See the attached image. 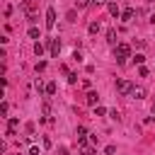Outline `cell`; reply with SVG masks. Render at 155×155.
I'll return each instance as SVG.
<instances>
[{
    "mask_svg": "<svg viewBox=\"0 0 155 155\" xmlns=\"http://www.w3.org/2000/svg\"><path fill=\"white\" fill-rule=\"evenodd\" d=\"M94 114H97V116H104V114H109V111H107L104 107H99V104H97V107H94Z\"/></svg>",
    "mask_w": 155,
    "mask_h": 155,
    "instance_id": "cell-19",
    "label": "cell"
},
{
    "mask_svg": "<svg viewBox=\"0 0 155 155\" xmlns=\"http://www.w3.org/2000/svg\"><path fill=\"white\" fill-rule=\"evenodd\" d=\"M48 53H51L53 58L61 53V41H58V39H48Z\"/></svg>",
    "mask_w": 155,
    "mask_h": 155,
    "instance_id": "cell-4",
    "label": "cell"
},
{
    "mask_svg": "<svg viewBox=\"0 0 155 155\" xmlns=\"http://www.w3.org/2000/svg\"><path fill=\"white\" fill-rule=\"evenodd\" d=\"M34 85H36V90H39V94H41V92H46V87H44V80H41V78H39V80H36Z\"/></svg>",
    "mask_w": 155,
    "mask_h": 155,
    "instance_id": "cell-17",
    "label": "cell"
},
{
    "mask_svg": "<svg viewBox=\"0 0 155 155\" xmlns=\"http://www.w3.org/2000/svg\"><path fill=\"white\" fill-rule=\"evenodd\" d=\"M104 2H109V0H92V5H104Z\"/></svg>",
    "mask_w": 155,
    "mask_h": 155,
    "instance_id": "cell-27",
    "label": "cell"
},
{
    "mask_svg": "<svg viewBox=\"0 0 155 155\" xmlns=\"http://www.w3.org/2000/svg\"><path fill=\"white\" fill-rule=\"evenodd\" d=\"M109 116H111V119H114V121H119V119H121V116H119V111H116V109H111V111H109Z\"/></svg>",
    "mask_w": 155,
    "mask_h": 155,
    "instance_id": "cell-24",
    "label": "cell"
},
{
    "mask_svg": "<svg viewBox=\"0 0 155 155\" xmlns=\"http://www.w3.org/2000/svg\"><path fill=\"white\" fill-rule=\"evenodd\" d=\"M46 94H48V97L56 94V82H48V85H46Z\"/></svg>",
    "mask_w": 155,
    "mask_h": 155,
    "instance_id": "cell-12",
    "label": "cell"
},
{
    "mask_svg": "<svg viewBox=\"0 0 155 155\" xmlns=\"http://www.w3.org/2000/svg\"><path fill=\"white\" fill-rule=\"evenodd\" d=\"M138 75H140V78H148V68L140 65V68H138Z\"/></svg>",
    "mask_w": 155,
    "mask_h": 155,
    "instance_id": "cell-21",
    "label": "cell"
},
{
    "mask_svg": "<svg viewBox=\"0 0 155 155\" xmlns=\"http://www.w3.org/2000/svg\"><path fill=\"white\" fill-rule=\"evenodd\" d=\"M34 53H36V56H44V44H41V41L34 44Z\"/></svg>",
    "mask_w": 155,
    "mask_h": 155,
    "instance_id": "cell-11",
    "label": "cell"
},
{
    "mask_svg": "<svg viewBox=\"0 0 155 155\" xmlns=\"http://www.w3.org/2000/svg\"><path fill=\"white\" fill-rule=\"evenodd\" d=\"M29 155H41V153H39V148H36V145H31V148H29Z\"/></svg>",
    "mask_w": 155,
    "mask_h": 155,
    "instance_id": "cell-26",
    "label": "cell"
},
{
    "mask_svg": "<svg viewBox=\"0 0 155 155\" xmlns=\"http://www.w3.org/2000/svg\"><path fill=\"white\" fill-rule=\"evenodd\" d=\"M128 56H131V46H128V44H116V46H114V58H116V63H126Z\"/></svg>",
    "mask_w": 155,
    "mask_h": 155,
    "instance_id": "cell-1",
    "label": "cell"
},
{
    "mask_svg": "<svg viewBox=\"0 0 155 155\" xmlns=\"http://www.w3.org/2000/svg\"><path fill=\"white\" fill-rule=\"evenodd\" d=\"M90 5H92V0H75V7H80V10L82 7H90Z\"/></svg>",
    "mask_w": 155,
    "mask_h": 155,
    "instance_id": "cell-13",
    "label": "cell"
},
{
    "mask_svg": "<svg viewBox=\"0 0 155 155\" xmlns=\"http://www.w3.org/2000/svg\"><path fill=\"white\" fill-rule=\"evenodd\" d=\"M87 31H90V34H97V31H99V22H92V24L87 27Z\"/></svg>",
    "mask_w": 155,
    "mask_h": 155,
    "instance_id": "cell-14",
    "label": "cell"
},
{
    "mask_svg": "<svg viewBox=\"0 0 155 155\" xmlns=\"http://www.w3.org/2000/svg\"><path fill=\"white\" fill-rule=\"evenodd\" d=\"M68 82L75 85V82H78V73H68Z\"/></svg>",
    "mask_w": 155,
    "mask_h": 155,
    "instance_id": "cell-20",
    "label": "cell"
},
{
    "mask_svg": "<svg viewBox=\"0 0 155 155\" xmlns=\"http://www.w3.org/2000/svg\"><path fill=\"white\" fill-rule=\"evenodd\" d=\"M150 22H153V24H155V15H153V17H150Z\"/></svg>",
    "mask_w": 155,
    "mask_h": 155,
    "instance_id": "cell-28",
    "label": "cell"
},
{
    "mask_svg": "<svg viewBox=\"0 0 155 155\" xmlns=\"http://www.w3.org/2000/svg\"><path fill=\"white\" fill-rule=\"evenodd\" d=\"M131 90H133V85L128 80H116V92L119 94H131Z\"/></svg>",
    "mask_w": 155,
    "mask_h": 155,
    "instance_id": "cell-2",
    "label": "cell"
},
{
    "mask_svg": "<svg viewBox=\"0 0 155 155\" xmlns=\"http://www.w3.org/2000/svg\"><path fill=\"white\" fill-rule=\"evenodd\" d=\"M80 155H94V150H92V148H90V145H85V148H82V153H80Z\"/></svg>",
    "mask_w": 155,
    "mask_h": 155,
    "instance_id": "cell-22",
    "label": "cell"
},
{
    "mask_svg": "<svg viewBox=\"0 0 155 155\" xmlns=\"http://www.w3.org/2000/svg\"><path fill=\"white\" fill-rule=\"evenodd\" d=\"M7 111H10V104H7V102H2V104H0V114H2V116H7Z\"/></svg>",
    "mask_w": 155,
    "mask_h": 155,
    "instance_id": "cell-18",
    "label": "cell"
},
{
    "mask_svg": "<svg viewBox=\"0 0 155 155\" xmlns=\"http://www.w3.org/2000/svg\"><path fill=\"white\" fill-rule=\"evenodd\" d=\"M107 41H109V44H116V31H114V29L107 31Z\"/></svg>",
    "mask_w": 155,
    "mask_h": 155,
    "instance_id": "cell-10",
    "label": "cell"
},
{
    "mask_svg": "<svg viewBox=\"0 0 155 155\" xmlns=\"http://www.w3.org/2000/svg\"><path fill=\"white\" fill-rule=\"evenodd\" d=\"M153 119H155V104H153Z\"/></svg>",
    "mask_w": 155,
    "mask_h": 155,
    "instance_id": "cell-29",
    "label": "cell"
},
{
    "mask_svg": "<svg viewBox=\"0 0 155 155\" xmlns=\"http://www.w3.org/2000/svg\"><path fill=\"white\" fill-rule=\"evenodd\" d=\"M148 2H153V0H148Z\"/></svg>",
    "mask_w": 155,
    "mask_h": 155,
    "instance_id": "cell-30",
    "label": "cell"
},
{
    "mask_svg": "<svg viewBox=\"0 0 155 155\" xmlns=\"http://www.w3.org/2000/svg\"><path fill=\"white\" fill-rule=\"evenodd\" d=\"M53 27H56V10L48 7L46 10V29H53Z\"/></svg>",
    "mask_w": 155,
    "mask_h": 155,
    "instance_id": "cell-3",
    "label": "cell"
},
{
    "mask_svg": "<svg viewBox=\"0 0 155 155\" xmlns=\"http://www.w3.org/2000/svg\"><path fill=\"white\" fill-rule=\"evenodd\" d=\"M65 19H68V22H75V10H70V12L65 15Z\"/></svg>",
    "mask_w": 155,
    "mask_h": 155,
    "instance_id": "cell-23",
    "label": "cell"
},
{
    "mask_svg": "<svg viewBox=\"0 0 155 155\" xmlns=\"http://www.w3.org/2000/svg\"><path fill=\"white\" fill-rule=\"evenodd\" d=\"M29 36H31V39H36V41H39V29H36V27H29Z\"/></svg>",
    "mask_w": 155,
    "mask_h": 155,
    "instance_id": "cell-16",
    "label": "cell"
},
{
    "mask_svg": "<svg viewBox=\"0 0 155 155\" xmlns=\"http://www.w3.org/2000/svg\"><path fill=\"white\" fill-rule=\"evenodd\" d=\"M133 15H136V12H133V7H126V10L121 12V19H124V22H131V19H133Z\"/></svg>",
    "mask_w": 155,
    "mask_h": 155,
    "instance_id": "cell-8",
    "label": "cell"
},
{
    "mask_svg": "<svg viewBox=\"0 0 155 155\" xmlns=\"http://www.w3.org/2000/svg\"><path fill=\"white\" fill-rule=\"evenodd\" d=\"M17 128H19V119H15V116H12V119L7 121V136H15V133H17Z\"/></svg>",
    "mask_w": 155,
    "mask_h": 155,
    "instance_id": "cell-6",
    "label": "cell"
},
{
    "mask_svg": "<svg viewBox=\"0 0 155 155\" xmlns=\"http://www.w3.org/2000/svg\"><path fill=\"white\" fill-rule=\"evenodd\" d=\"M97 102H99V94L97 92H87V104L90 107H97Z\"/></svg>",
    "mask_w": 155,
    "mask_h": 155,
    "instance_id": "cell-9",
    "label": "cell"
},
{
    "mask_svg": "<svg viewBox=\"0 0 155 155\" xmlns=\"http://www.w3.org/2000/svg\"><path fill=\"white\" fill-rule=\"evenodd\" d=\"M107 7H109V15H111V17H121V10H119L116 2H107Z\"/></svg>",
    "mask_w": 155,
    "mask_h": 155,
    "instance_id": "cell-7",
    "label": "cell"
},
{
    "mask_svg": "<svg viewBox=\"0 0 155 155\" xmlns=\"http://www.w3.org/2000/svg\"><path fill=\"white\" fill-rule=\"evenodd\" d=\"M145 94H148V92H145V87H140V85L136 87V85H133V90H131V94H128V97H133V99H143Z\"/></svg>",
    "mask_w": 155,
    "mask_h": 155,
    "instance_id": "cell-5",
    "label": "cell"
},
{
    "mask_svg": "<svg viewBox=\"0 0 155 155\" xmlns=\"http://www.w3.org/2000/svg\"><path fill=\"white\" fill-rule=\"evenodd\" d=\"M104 153H107V155H114V153H116V148H114V145H107V148H104Z\"/></svg>",
    "mask_w": 155,
    "mask_h": 155,
    "instance_id": "cell-25",
    "label": "cell"
},
{
    "mask_svg": "<svg viewBox=\"0 0 155 155\" xmlns=\"http://www.w3.org/2000/svg\"><path fill=\"white\" fill-rule=\"evenodd\" d=\"M133 63L143 65V63H145V56H143V53H136V56H133Z\"/></svg>",
    "mask_w": 155,
    "mask_h": 155,
    "instance_id": "cell-15",
    "label": "cell"
}]
</instances>
